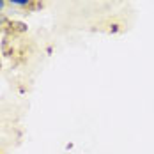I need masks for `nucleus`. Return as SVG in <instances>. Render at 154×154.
Segmentation results:
<instances>
[{
  "label": "nucleus",
  "mask_w": 154,
  "mask_h": 154,
  "mask_svg": "<svg viewBox=\"0 0 154 154\" xmlns=\"http://www.w3.org/2000/svg\"><path fill=\"white\" fill-rule=\"evenodd\" d=\"M32 0H7V4H11V5H18V7H27V5H30Z\"/></svg>",
  "instance_id": "nucleus-1"
},
{
  "label": "nucleus",
  "mask_w": 154,
  "mask_h": 154,
  "mask_svg": "<svg viewBox=\"0 0 154 154\" xmlns=\"http://www.w3.org/2000/svg\"><path fill=\"white\" fill-rule=\"evenodd\" d=\"M5 4H7V0H0V13L5 9Z\"/></svg>",
  "instance_id": "nucleus-2"
},
{
  "label": "nucleus",
  "mask_w": 154,
  "mask_h": 154,
  "mask_svg": "<svg viewBox=\"0 0 154 154\" xmlns=\"http://www.w3.org/2000/svg\"><path fill=\"white\" fill-rule=\"evenodd\" d=\"M110 30H112V32H117V30H119V25H117V23H113V25L110 27Z\"/></svg>",
  "instance_id": "nucleus-3"
}]
</instances>
